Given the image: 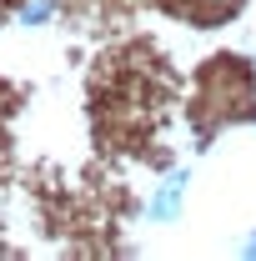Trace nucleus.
Masks as SVG:
<instances>
[{"instance_id": "1", "label": "nucleus", "mask_w": 256, "mask_h": 261, "mask_svg": "<svg viewBox=\"0 0 256 261\" xmlns=\"http://www.w3.org/2000/svg\"><path fill=\"white\" fill-rule=\"evenodd\" d=\"M186 181H191V171H171V176H166V181L156 186V196H151V216H156V221H176Z\"/></svg>"}, {"instance_id": "2", "label": "nucleus", "mask_w": 256, "mask_h": 261, "mask_svg": "<svg viewBox=\"0 0 256 261\" xmlns=\"http://www.w3.org/2000/svg\"><path fill=\"white\" fill-rule=\"evenodd\" d=\"M176 5V15H196V20H221V15H231L241 0H171Z\"/></svg>"}, {"instance_id": "3", "label": "nucleus", "mask_w": 256, "mask_h": 261, "mask_svg": "<svg viewBox=\"0 0 256 261\" xmlns=\"http://www.w3.org/2000/svg\"><path fill=\"white\" fill-rule=\"evenodd\" d=\"M56 10H61V0H20L15 20L20 25H45V20H56Z\"/></svg>"}]
</instances>
